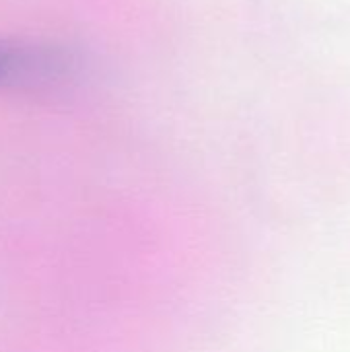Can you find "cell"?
<instances>
[{"mask_svg": "<svg viewBox=\"0 0 350 352\" xmlns=\"http://www.w3.org/2000/svg\"><path fill=\"white\" fill-rule=\"evenodd\" d=\"M76 72L78 58L66 47L0 37V89L56 87Z\"/></svg>", "mask_w": 350, "mask_h": 352, "instance_id": "cell-1", "label": "cell"}]
</instances>
